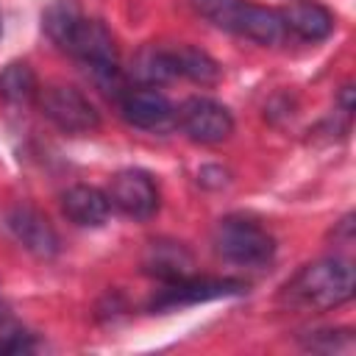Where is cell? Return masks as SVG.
Instances as JSON below:
<instances>
[{
    "instance_id": "6da1fadb",
    "label": "cell",
    "mask_w": 356,
    "mask_h": 356,
    "mask_svg": "<svg viewBox=\"0 0 356 356\" xmlns=\"http://www.w3.org/2000/svg\"><path fill=\"white\" fill-rule=\"evenodd\" d=\"M353 298V267L348 259L328 256L303 264L278 292V300L295 312H328Z\"/></svg>"
},
{
    "instance_id": "7a4b0ae2",
    "label": "cell",
    "mask_w": 356,
    "mask_h": 356,
    "mask_svg": "<svg viewBox=\"0 0 356 356\" xmlns=\"http://www.w3.org/2000/svg\"><path fill=\"white\" fill-rule=\"evenodd\" d=\"M217 256L239 267H264L275 256V236L250 217H222L211 234Z\"/></svg>"
},
{
    "instance_id": "3957f363",
    "label": "cell",
    "mask_w": 356,
    "mask_h": 356,
    "mask_svg": "<svg viewBox=\"0 0 356 356\" xmlns=\"http://www.w3.org/2000/svg\"><path fill=\"white\" fill-rule=\"evenodd\" d=\"M67 53L83 67V72L103 92L120 89V53H117L111 31L100 19L83 17V22L75 31Z\"/></svg>"
},
{
    "instance_id": "277c9868",
    "label": "cell",
    "mask_w": 356,
    "mask_h": 356,
    "mask_svg": "<svg viewBox=\"0 0 356 356\" xmlns=\"http://www.w3.org/2000/svg\"><path fill=\"white\" fill-rule=\"evenodd\" d=\"M36 106L42 111V117L56 125L61 134L70 136H83L100 128V111L95 108V103L75 86L67 83H50L44 89H39Z\"/></svg>"
},
{
    "instance_id": "5b68a950",
    "label": "cell",
    "mask_w": 356,
    "mask_h": 356,
    "mask_svg": "<svg viewBox=\"0 0 356 356\" xmlns=\"http://www.w3.org/2000/svg\"><path fill=\"white\" fill-rule=\"evenodd\" d=\"M248 292V284L239 278H197V275H186L178 281L164 284L147 303L150 312H172V309H184V306H195V303H206V300H217V298H231V295H242Z\"/></svg>"
},
{
    "instance_id": "8992f818",
    "label": "cell",
    "mask_w": 356,
    "mask_h": 356,
    "mask_svg": "<svg viewBox=\"0 0 356 356\" xmlns=\"http://www.w3.org/2000/svg\"><path fill=\"white\" fill-rule=\"evenodd\" d=\"M178 128L197 145H220L234 134V114L214 97H186L175 111Z\"/></svg>"
},
{
    "instance_id": "52a82bcc",
    "label": "cell",
    "mask_w": 356,
    "mask_h": 356,
    "mask_svg": "<svg viewBox=\"0 0 356 356\" xmlns=\"http://www.w3.org/2000/svg\"><path fill=\"white\" fill-rule=\"evenodd\" d=\"M3 225L8 228V234L36 259H56L61 253V239L58 231L53 228V222L33 206L28 203H17L3 214Z\"/></svg>"
},
{
    "instance_id": "ba28073f",
    "label": "cell",
    "mask_w": 356,
    "mask_h": 356,
    "mask_svg": "<svg viewBox=\"0 0 356 356\" xmlns=\"http://www.w3.org/2000/svg\"><path fill=\"white\" fill-rule=\"evenodd\" d=\"M106 197L111 209H117L131 220H150L159 211V189L145 170L114 172L106 186Z\"/></svg>"
},
{
    "instance_id": "9c48e42d",
    "label": "cell",
    "mask_w": 356,
    "mask_h": 356,
    "mask_svg": "<svg viewBox=\"0 0 356 356\" xmlns=\"http://www.w3.org/2000/svg\"><path fill=\"white\" fill-rule=\"evenodd\" d=\"M120 114L128 125L142 131H161L175 120V108L156 86H136L120 95Z\"/></svg>"
},
{
    "instance_id": "30bf717a",
    "label": "cell",
    "mask_w": 356,
    "mask_h": 356,
    "mask_svg": "<svg viewBox=\"0 0 356 356\" xmlns=\"http://www.w3.org/2000/svg\"><path fill=\"white\" fill-rule=\"evenodd\" d=\"M61 211L70 222L81 228H100L111 217V203L103 189L89 184H75L61 195Z\"/></svg>"
},
{
    "instance_id": "8fae6325",
    "label": "cell",
    "mask_w": 356,
    "mask_h": 356,
    "mask_svg": "<svg viewBox=\"0 0 356 356\" xmlns=\"http://www.w3.org/2000/svg\"><path fill=\"white\" fill-rule=\"evenodd\" d=\"M236 36H245L256 44H281L284 36L289 33L286 31V22H284V14L275 11V8H267V6H256V3H245L239 19H236V28H234Z\"/></svg>"
},
{
    "instance_id": "7c38bea8",
    "label": "cell",
    "mask_w": 356,
    "mask_h": 356,
    "mask_svg": "<svg viewBox=\"0 0 356 356\" xmlns=\"http://www.w3.org/2000/svg\"><path fill=\"white\" fill-rule=\"evenodd\" d=\"M142 267H145V273L156 275L161 284H170V281L192 275L195 261H192V253L181 242H164L161 239V242H150Z\"/></svg>"
},
{
    "instance_id": "4fadbf2b",
    "label": "cell",
    "mask_w": 356,
    "mask_h": 356,
    "mask_svg": "<svg viewBox=\"0 0 356 356\" xmlns=\"http://www.w3.org/2000/svg\"><path fill=\"white\" fill-rule=\"evenodd\" d=\"M281 14H284V22H286V31H292L303 42H323L334 31V14L325 6L312 3V0L292 3Z\"/></svg>"
},
{
    "instance_id": "5bb4252c",
    "label": "cell",
    "mask_w": 356,
    "mask_h": 356,
    "mask_svg": "<svg viewBox=\"0 0 356 356\" xmlns=\"http://www.w3.org/2000/svg\"><path fill=\"white\" fill-rule=\"evenodd\" d=\"M39 97V78L28 61H8L0 70V100L11 108H28Z\"/></svg>"
},
{
    "instance_id": "9a60e30c",
    "label": "cell",
    "mask_w": 356,
    "mask_h": 356,
    "mask_svg": "<svg viewBox=\"0 0 356 356\" xmlns=\"http://www.w3.org/2000/svg\"><path fill=\"white\" fill-rule=\"evenodd\" d=\"M170 56H172L175 78H189L200 86H211L222 75V67L206 50H200L195 44H175V47H170Z\"/></svg>"
},
{
    "instance_id": "2e32d148",
    "label": "cell",
    "mask_w": 356,
    "mask_h": 356,
    "mask_svg": "<svg viewBox=\"0 0 356 356\" xmlns=\"http://www.w3.org/2000/svg\"><path fill=\"white\" fill-rule=\"evenodd\" d=\"M81 22H83V11H81L78 0H53L42 14V31L64 53L72 42L75 31L81 28Z\"/></svg>"
},
{
    "instance_id": "e0dca14e",
    "label": "cell",
    "mask_w": 356,
    "mask_h": 356,
    "mask_svg": "<svg viewBox=\"0 0 356 356\" xmlns=\"http://www.w3.org/2000/svg\"><path fill=\"white\" fill-rule=\"evenodd\" d=\"M131 75L139 81V86H159V83L172 81L175 70H172L170 47H156V44L142 47L136 53V58H134Z\"/></svg>"
},
{
    "instance_id": "ac0fdd59",
    "label": "cell",
    "mask_w": 356,
    "mask_h": 356,
    "mask_svg": "<svg viewBox=\"0 0 356 356\" xmlns=\"http://www.w3.org/2000/svg\"><path fill=\"white\" fill-rule=\"evenodd\" d=\"M300 345L314 353H350L353 350V331L350 328H317L300 337Z\"/></svg>"
},
{
    "instance_id": "d6986e66",
    "label": "cell",
    "mask_w": 356,
    "mask_h": 356,
    "mask_svg": "<svg viewBox=\"0 0 356 356\" xmlns=\"http://www.w3.org/2000/svg\"><path fill=\"white\" fill-rule=\"evenodd\" d=\"M245 3H248V0H192L195 11H197L203 19H209L211 25H217V28H222V31H228V33H234L236 19H239Z\"/></svg>"
},
{
    "instance_id": "ffe728a7",
    "label": "cell",
    "mask_w": 356,
    "mask_h": 356,
    "mask_svg": "<svg viewBox=\"0 0 356 356\" xmlns=\"http://www.w3.org/2000/svg\"><path fill=\"white\" fill-rule=\"evenodd\" d=\"M39 342L31 331H25L19 323L8 325L6 331H0V353H11V356H19V353H31L36 350Z\"/></svg>"
},
{
    "instance_id": "44dd1931",
    "label": "cell",
    "mask_w": 356,
    "mask_h": 356,
    "mask_svg": "<svg viewBox=\"0 0 356 356\" xmlns=\"http://www.w3.org/2000/svg\"><path fill=\"white\" fill-rule=\"evenodd\" d=\"M353 95H356L353 83H345V86L339 89V97H337V100H339V106H342V111H345V114H350V111H353V103H356V100H353Z\"/></svg>"
},
{
    "instance_id": "7402d4cb",
    "label": "cell",
    "mask_w": 356,
    "mask_h": 356,
    "mask_svg": "<svg viewBox=\"0 0 356 356\" xmlns=\"http://www.w3.org/2000/svg\"><path fill=\"white\" fill-rule=\"evenodd\" d=\"M17 320L11 317V309L6 306V300H3V295H0V331H6L8 325H14Z\"/></svg>"
}]
</instances>
